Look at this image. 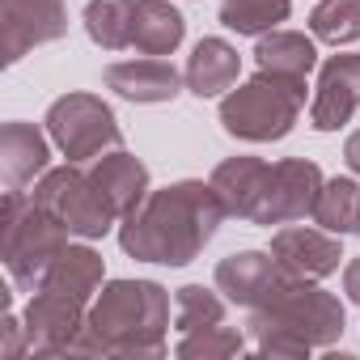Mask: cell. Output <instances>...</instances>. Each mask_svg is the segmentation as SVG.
Masks as SVG:
<instances>
[{
	"instance_id": "cell-1",
	"label": "cell",
	"mask_w": 360,
	"mask_h": 360,
	"mask_svg": "<svg viewBox=\"0 0 360 360\" xmlns=\"http://www.w3.org/2000/svg\"><path fill=\"white\" fill-rule=\"evenodd\" d=\"M225 204L212 191V183H169L161 191H148V200L119 221V246L123 255L140 263L161 267H187L200 259V250L217 238L225 221Z\"/></svg>"
},
{
	"instance_id": "cell-2",
	"label": "cell",
	"mask_w": 360,
	"mask_h": 360,
	"mask_svg": "<svg viewBox=\"0 0 360 360\" xmlns=\"http://www.w3.org/2000/svg\"><path fill=\"white\" fill-rule=\"evenodd\" d=\"M250 339L259 356H309L343 335V301L318 280H288L271 301L250 309Z\"/></svg>"
},
{
	"instance_id": "cell-3",
	"label": "cell",
	"mask_w": 360,
	"mask_h": 360,
	"mask_svg": "<svg viewBox=\"0 0 360 360\" xmlns=\"http://www.w3.org/2000/svg\"><path fill=\"white\" fill-rule=\"evenodd\" d=\"M169 330V292L157 280H110L89 305L98 356H161Z\"/></svg>"
},
{
	"instance_id": "cell-4",
	"label": "cell",
	"mask_w": 360,
	"mask_h": 360,
	"mask_svg": "<svg viewBox=\"0 0 360 360\" xmlns=\"http://www.w3.org/2000/svg\"><path fill=\"white\" fill-rule=\"evenodd\" d=\"M68 229L26 191H5L0 204V259H5L9 276L18 288L39 292L47 271L68 246Z\"/></svg>"
},
{
	"instance_id": "cell-5",
	"label": "cell",
	"mask_w": 360,
	"mask_h": 360,
	"mask_svg": "<svg viewBox=\"0 0 360 360\" xmlns=\"http://www.w3.org/2000/svg\"><path fill=\"white\" fill-rule=\"evenodd\" d=\"M305 110V81L259 72L221 98V127L250 144H271L292 131Z\"/></svg>"
},
{
	"instance_id": "cell-6",
	"label": "cell",
	"mask_w": 360,
	"mask_h": 360,
	"mask_svg": "<svg viewBox=\"0 0 360 360\" xmlns=\"http://www.w3.org/2000/svg\"><path fill=\"white\" fill-rule=\"evenodd\" d=\"M34 200L81 242H94V238H106L115 225H119V212L110 208V200L102 195V187L89 178V169L81 165H60V169H47L39 183H34Z\"/></svg>"
},
{
	"instance_id": "cell-7",
	"label": "cell",
	"mask_w": 360,
	"mask_h": 360,
	"mask_svg": "<svg viewBox=\"0 0 360 360\" xmlns=\"http://www.w3.org/2000/svg\"><path fill=\"white\" fill-rule=\"evenodd\" d=\"M43 123H47L51 144L72 165L98 161L102 153H110V148L123 144L119 119H115V110L98 94H64V98H56L47 106V119Z\"/></svg>"
},
{
	"instance_id": "cell-8",
	"label": "cell",
	"mask_w": 360,
	"mask_h": 360,
	"mask_svg": "<svg viewBox=\"0 0 360 360\" xmlns=\"http://www.w3.org/2000/svg\"><path fill=\"white\" fill-rule=\"evenodd\" d=\"M322 169L305 157H284L267 169V183L259 195V208L250 217V225H288V221H305L314 217L318 191H322Z\"/></svg>"
},
{
	"instance_id": "cell-9",
	"label": "cell",
	"mask_w": 360,
	"mask_h": 360,
	"mask_svg": "<svg viewBox=\"0 0 360 360\" xmlns=\"http://www.w3.org/2000/svg\"><path fill=\"white\" fill-rule=\"evenodd\" d=\"M22 322H26V339H30L34 356H72V347L89 322V305H81L64 292L39 288V292H30Z\"/></svg>"
},
{
	"instance_id": "cell-10",
	"label": "cell",
	"mask_w": 360,
	"mask_h": 360,
	"mask_svg": "<svg viewBox=\"0 0 360 360\" xmlns=\"http://www.w3.org/2000/svg\"><path fill=\"white\" fill-rule=\"evenodd\" d=\"M68 34L64 0H0V39H5V64H18L26 51L56 43Z\"/></svg>"
},
{
	"instance_id": "cell-11",
	"label": "cell",
	"mask_w": 360,
	"mask_h": 360,
	"mask_svg": "<svg viewBox=\"0 0 360 360\" xmlns=\"http://www.w3.org/2000/svg\"><path fill=\"white\" fill-rule=\"evenodd\" d=\"M288 280L297 276H288L271 250H238L217 263V292H225V301L246 305V309L271 301Z\"/></svg>"
},
{
	"instance_id": "cell-12",
	"label": "cell",
	"mask_w": 360,
	"mask_h": 360,
	"mask_svg": "<svg viewBox=\"0 0 360 360\" xmlns=\"http://www.w3.org/2000/svg\"><path fill=\"white\" fill-rule=\"evenodd\" d=\"M360 110V56H330L318 72L309 123L318 131H339Z\"/></svg>"
},
{
	"instance_id": "cell-13",
	"label": "cell",
	"mask_w": 360,
	"mask_h": 360,
	"mask_svg": "<svg viewBox=\"0 0 360 360\" xmlns=\"http://www.w3.org/2000/svg\"><path fill=\"white\" fill-rule=\"evenodd\" d=\"M271 255L280 259V267L297 280H326L339 271V259H343V246H339V233L330 229H305V225H292V229H280L271 238Z\"/></svg>"
},
{
	"instance_id": "cell-14",
	"label": "cell",
	"mask_w": 360,
	"mask_h": 360,
	"mask_svg": "<svg viewBox=\"0 0 360 360\" xmlns=\"http://www.w3.org/2000/svg\"><path fill=\"white\" fill-rule=\"evenodd\" d=\"M106 89H115L127 102L140 106H157V102H174L187 77H178V68L161 56H140V60H119L106 68Z\"/></svg>"
},
{
	"instance_id": "cell-15",
	"label": "cell",
	"mask_w": 360,
	"mask_h": 360,
	"mask_svg": "<svg viewBox=\"0 0 360 360\" xmlns=\"http://www.w3.org/2000/svg\"><path fill=\"white\" fill-rule=\"evenodd\" d=\"M51 136H43L34 123H5L0 127V178L5 191H26L34 178H43L51 169Z\"/></svg>"
},
{
	"instance_id": "cell-16",
	"label": "cell",
	"mask_w": 360,
	"mask_h": 360,
	"mask_svg": "<svg viewBox=\"0 0 360 360\" xmlns=\"http://www.w3.org/2000/svg\"><path fill=\"white\" fill-rule=\"evenodd\" d=\"M89 178L102 187V195L110 200V208L119 212V221L127 217V212H136L144 200H148V165L140 161V157H131L123 144L119 148H110V153H102L94 165H89Z\"/></svg>"
},
{
	"instance_id": "cell-17",
	"label": "cell",
	"mask_w": 360,
	"mask_h": 360,
	"mask_svg": "<svg viewBox=\"0 0 360 360\" xmlns=\"http://www.w3.org/2000/svg\"><path fill=\"white\" fill-rule=\"evenodd\" d=\"M267 161L263 157H225L217 169H212V191L221 195L225 212L238 217V221H250L255 208H259V195H263V183H267Z\"/></svg>"
},
{
	"instance_id": "cell-18",
	"label": "cell",
	"mask_w": 360,
	"mask_h": 360,
	"mask_svg": "<svg viewBox=\"0 0 360 360\" xmlns=\"http://www.w3.org/2000/svg\"><path fill=\"white\" fill-rule=\"evenodd\" d=\"M238 72H242V56L233 43L225 39H200L195 51L187 56V89L195 98H221L225 89L238 85Z\"/></svg>"
},
{
	"instance_id": "cell-19",
	"label": "cell",
	"mask_w": 360,
	"mask_h": 360,
	"mask_svg": "<svg viewBox=\"0 0 360 360\" xmlns=\"http://www.w3.org/2000/svg\"><path fill=\"white\" fill-rule=\"evenodd\" d=\"M102 280H106V263H102V255H98L94 246H72V242H68L64 255L56 259V267L47 271L43 288L64 292V297H72V301H81V305H94Z\"/></svg>"
},
{
	"instance_id": "cell-20",
	"label": "cell",
	"mask_w": 360,
	"mask_h": 360,
	"mask_svg": "<svg viewBox=\"0 0 360 360\" xmlns=\"http://www.w3.org/2000/svg\"><path fill=\"white\" fill-rule=\"evenodd\" d=\"M187 18L169 0H136V26H131V47L140 56H174L183 47Z\"/></svg>"
},
{
	"instance_id": "cell-21",
	"label": "cell",
	"mask_w": 360,
	"mask_h": 360,
	"mask_svg": "<svg viewBox=\"0 0 360 360\" xmlns=\"http://www.w3.org/2000/svg\"><path fill=\"white\" fill-rule=\"evenodd\" d=\"M255 60H259V72H276V77L305 81L318 68V47H314V39H305L297 30H271V34L259 39Z\"/></svg>"
},
{
	"instance_id": "cell-22",
	"label": "cell",
	"mask_w": 360,
	"mask_h": 360,
	"mask_svg": "<svg viewBox=\"0 0 360 360\" xmlns=\"http://www.w3.org/2000/svg\"><path fill=\"white\" fill-rule=\"evenodd\" d=\"M81 22H85V34L102 51H123V47H131L136 0H89Z\"/></svg>"
},
{
	"instance_id": "cell-23",
	"label": "cell",
	"mask_w": 360,
	"mask_h": 360,
	"mask_svg": "<svg viewBox=\"0 0 360 360\" xmlns=\"http://www.w3.org/2000/svg\"><path fill=\"white\" fill-rule=\"evenodd\" d=\"M314 221L330 233H360V187L352 178H330L318 191V204H314Z\"/></svg>"
},
{
	"instance_id": "cell-24",
	"label": "cell",
	"mask_w": 360,
	"mask_h": 360,
	"mask_svg": "<svg viewBox=\"0 0 360 360\" xmlns=\"http://www.w3.org/2000/svg\"><path fill=\"white\" fill-rule=\"evenodd\" d=\"M288 9H292V0H221V26L263 39L280 22H288Z\"/></svg>"
},
{
	"instance_id": "cell-25",
	"label": "cell",
	"mask_w": 360,
	"mask_h": 360,
	"mask_svg": "<svg viewBox=\"0 0 360 360\" xmlns=\"http://www.w3.org/2000/svg\"><path fill=\"white\" fill-rule=\"evenodd\" d=\"M309 30L330 47L360 43V0H322L309 13Z\"/></svg>"
},
{
	"instance_id": "cell-26",
	"label": "cell",
	"mask_w": 360,
	"mask_h": 360,
	"mask_svg": "<svg viewBox=\"0 0 360 360\" xmlns=\"http://www.w3.org/2000/svg\"><path fill=\"white\" fill-rule=\"evenodd\" d=\"M217 322H225V301L212 288H204V284L178 288V297H174V330L191 335V330H204V326H217Z\"/></svg>"
},
{
	"instance_id": "cell-27",
	"label": "cell",
	"mask_w": 360,
	"mask_h": 360,
	"mask_svg": "<svg viewBox=\"0 0 360 360\" xmlns=\"http://www.w3.org/2000/svg\"><path fill=\"white\" fill-rule=\"evenodd\" d=\"M242 347H246L242 330L217 322V326H204V330L183 335V343H178V356H187V360H200V356H204V360H225V356H238Z\"/></svg>"
},
{
	"instance_id": "cell-28",
	"label": "cell",
	"mask_w": 360,
	"mask_h": 360,
	"mask_svg": "<svg viewBox=\"0 0 360 360\" xmlns=\"http://www.w3.org/2000/svg\"><path fill=\"white\" fill-rule=\"evenodd\" d=\"M30 352V339H26V322L13 318V309H5V322H0V356L5 360H18Z\"/></svg>"
},
{
	"instance_id": "cell-29",
	"label": "cell",
	"mask_w": 360,
	"mask_h": 360,
	"mask_svg": "<svg viewBox=\"0 0 360 360\" xmlns=\"http://www.w3.org/2000/svg\"><path fill=\"white\" fill-rule=\"evenodd\" d=\"M343 292H347V297L360 305V255H356V259L343 267Z\"/></svg>"
},
{
	"instance_id": "cell-30",
	"label": "cell",
	"mask_w": 360,
	"mask_h": 360,
	"mask_svg": "<svg viewBox=\"0 0 360 360\" xmlns=\"http://www.w3.org/2000/svg\"><path fill=\"white\" fill-rule=\"evenodd\" d=\"M343 161H347V169H356V174H360V131H352V136H347V144H343Z\"/></svg>"
}]
</instances>
